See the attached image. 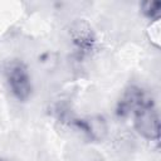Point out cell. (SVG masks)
<instances>
[{
    "mask_svg": "<svg viewBox=\"0 0 161 161\" xmlns=\"http://www.w3.org/2000/svg\"><path fill=\"white\" fill-rule=\"evenodd\" d=\"M141 11L151 21L158 20L161 15V3L160 1H143L140 5Z\"/></svg>",
    "mask_w": 161,
    "mask_h": 161,
    "instance_id": "6",
    "label": "cell"
},
{
    "mask_svg": "<svg viewBox=\"0 0 161 161\" xmlns=\"http://www.w3.org/2000/svg\"><path fill=\"white\" fill-rule=\"evenodd\" d=\"M161 25H160V19L158 20H153L151 21V26H150V40L151 43L158 48L160 47V39H161V33H160Z\"/></svg>",
    "mask_w": 161,
    "mask_h": 161,
    "instance_id": "7",
    "label": "cell"
},
{
    "mask_svg": "<svg viewBox=\"0 0 161 161\" xmlns=\"http://www.w3.org/2000/svg\"><path fill=\"white\" fill-rule=\"evenodd\" d=\"M74 125L92 141L101 142L108 131L107 122L102 116H92L83 119H74Z\"/></svg>",
    "mask_w": 161,
    "mask_h": 161,
    "instance_id": "5",
    "label": "cell"
},
{
    "mask_svg": "<svg viewBox=\"0 0 161 161\" xmlns=\"http://www.w3.org/2000/svg\"><path fill=\"white\" fill-rule=\"evenodd\" d=\"M91 161H104V158H103L102 156H99V155H98V156H96V157H93V158H92Z\"/></svg>",
    "mask_w": 161,
    "mask_h": 161,
    "instance_id": "8",
    "label": "cell"
},
{
    "mask_svg": "<svg viewBox=\"0 0 161 161\" xmlns=\"http://www.w3.org/2000/svg\"><path fill=\"white\" fill-rule=\"evenodd\" d=\"M0 161H3V160H0Z\"/></svg>",
    "mask_w": 161,
    "mask_h": 161,
    "instance_id": "9",
    "label": "cell"
},
{
    "mask_svg": "<svg viewBox=\"0 0 161 161\" xmlns=\"http://www.w3.org/2000/svg\"><path fill=\"white\" fill-rule=\"evenodd\" d=\"M150 101L151 99L146 98L141 88L131 86L123 92L121 99L118 101L116 112L119 117H126L131 113H135L138 108H141L143 104H146Z\"/></svg>",
    "mask_w": 161,
    "mask_h": 161,
    "instance_id": "4",
    "label": "cell"
},
{
    "mask_svg": "<svg viewBox=\"0 0 161 161\" xmlns=\"http://www.w3.org/2000/svg\"><path fill=\"white\" fill-rule=\"evenodd\" d=\"M69 38L80 53H88L96 44V34L88 21L75 19L69 26Z\"/></svg>",
    "mask_w": 161,
    "mask_h": 161,
    "instance_id": "3",
    "label": "cell"
},
{
    "mask_svg": "<svg viewBox=\"0 0 161 161\" xmlns=\"http://www.w3.org/2000/svg\"><path fill=\"white\" fill-rule=\"evenodd\" d=\"M6 80L11 94L20 102H25L31 94V79L26 67L21 62H11L6 68Z\"/></svg>",
    "mask_w": 161,
    "mask_h": 161,
    "instance_id": "2",
    "label": "cell"
},
{
    "mask_svg": "<svg viewBox=\"0 0 161 161\" xmlns=\"http://www.w3.org/2000/svg\"><path fill=\"white\" fill-rule=\"evenodd\" d=\"M133 126L137 133L148 141H158L160 138V117L152 101L143 104L135 113Z\"/></svg>",
    "mask_w": 161,
    "mask_h": 161,
    "instance_id": "1",
    "label": "cell"
}]
</instances>
